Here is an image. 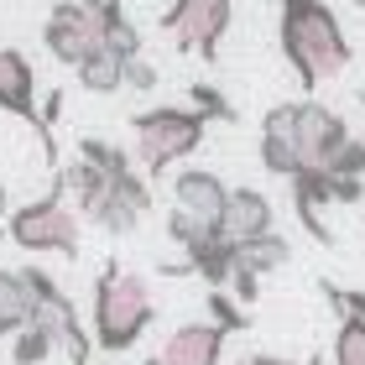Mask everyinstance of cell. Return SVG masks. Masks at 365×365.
I'll return each mask as SVG.
<instances>
[{"label":"cell","instance_id":"cell-1","mask_svg":"<svg viewBox=\"0 0 365 365\" xmlns=\"http://www.w3.org/2000/svg\"><path fill=\"white\" fill-rule=\"evenodd\" d=\"M277 42H282V58L287 68L297 73V84L308 94L339 78L350 68V37H344L339 16L329 0H282V16H277Z\"/></svg>","mask_w":365,"mask_h":365},{"label":"cell","instance_id":"cell-2","mask_svg":"<svg viewBox=\"0 0 365 365\" xmlns=\"http://www.w3.org/2000/svg\"><path fill=\"white\" fill-rule=\"evenodd\" d=\"M94 344L105 355H125L136 350V339L152 329L157 319V303H152V287L146 277L125 272L120 261H105V272L94 282Z\"/></svg>","mask_w":365,"mask_h":365},{"label":"cell","instance_id":"cell-3","mask_svg":"<svg viewBox=\"0 0 365 365\" xmlns=\"http://www.w3.org/2000/svg\"><path fill=\"white\" fill-rule=\"evenodd\" d=\"M209 115L193 110V105H152L141 110L136 120H130V130H136V162L152 178H162L168 168H178L182 157H193L198 146H204L209 136Z\"/></svg>","mask_w":365,"mask_h":365},{"label":"cell","instance_id":"cell-4","mask_svg":"<svg viewBox=\"0 0 365 365\" xmlns=\"http://www.w3.org/2000/svg\"><path fill=\"white\" fill-rule=\"evenodd\" d=\"M261 136L292 141V152H297V162H303V173H308V168H329V157H334L355 130H350V120H344L339 110L319 105V99H297V105H272L261 115Z\"/></svg>","mask_w":365,"mask_h":365},{"label":"cell","instance_id":"cell-5","mask_svg":"<svg viewBox=\"0 0 365 365\" xmlns=\"http://www.w3.org/2000/svg\"><path fill=\"white\" fill-rule=\"evenodd\" d=\"M78 220H84V214L73 209L63 178H53V188H47L42 198L21 204L6 220V235L21 245V251H31V256H78Z\"/></svg>","mask_w":365,"mask_h":365},{"label":"cell","instance_id":"cell-6","mask_svg":"<svg viewBox=\"0 0 365 365\" xmlns=\"http://www.w3.org/2000/svg\"><path fill=\"white\" fill-rule=\"evenodd\" d=\"M120 0H58L47 11V26H42V42L63 68H78L89 63L110 37V16Z\"/></svg>","mask_w":365,"mask_h":365},{"label":"cell","instance_id":"cell-7","mask_svg":"<svg viewBox=\"0 0 365 365\" xmlns=\"http://www.w3.org/2000/svg\"><path fill=\"white\" fill-rule=\"evenodd\" d=\"M235 21V0H173L162 11V31L182 47V53H198V58H220V37Z\"/></svg>","mask_w":365,"mask_h":365},{"label":"cell","instance_id":"cell-8","mask_svg":"<svg viewBox=\"0 0 365 365\" xmlns=\"http://www.w3.org/2000/svg\"><path fill=\"white\" fill-rule=\"evenodd\" d=\"M0 115L26 120V125L42 136L47 162L63 168V162H58V146H53V125H47V115L37 110V73H31V63L16 53V47H0Z\"/></svg>","mask_w":365,"mask_h":365},{"label":"cell","instance_id":"cell-9","mask_svg":"<svg viewBox=\"0 0 365 365\" xmlns=\"http://www.w3.org/2000/svg\"><path fill=\"white\" fill-rule=\"evenodd\" d=\"M230 193L235 188H230L220 173H209V168H182L173 178V209L188 214V220H198V225H214V230H225Z\"/></svg>","mask_w":365,"mask_h":365},{"label":"cell","instance_id":"cell-10","mask_svg":"<svg viewBox=\"0 0 365 365\" xmlns=\"http://www.w3.org/2000/svg\"><path fill=\"white\" fill-rule=\"evenodd\" d=\"M146 214H152V182L130 168V173H120V178L110 182L105 204L89 214V225H99L105 235H130V230H136Z\"/></svg>","mask_w":365,"mask_h":365},{"label":"cell","instance_id":"cell-11","mask_svg":"<svg viewBox=\"0 0 365 365\" xmlns=\"http://www.w3.org/2000/svg\"><path fill=\"white\" fill-rule=\"evenodd\" d=\"M225 339H230V334H225L220 324L198 319V324H178L157 355H162V365H220Z\"/></svg>","mask_w":365,"mask_h":365},{"label":"cell","instance_id":"cell-12","mask_svg":"<svg viewBox=\"0 0 365 365\" xmlns=\"http://www.w3.org/2000/svg\"><path fill=\"white\" fill-rule=\"evenodd\" d=\"M277 230V209H272V198L261 193V188H235L230 193V209H225V235L245 245V240H256V235H272Z\"/></svg>","mask_w":365,"mask_h":365},{"label":"cell","instance_id":"cell-13","mask_svg":"<svg viewBox=\"0 0 365 365\" xmlns=\"http://www.w3.org/2000/svg\"><path fill=\"white\" fill-rule=\"evenodd\" d=\"M37 319V297L21 267H0V339H16L21 329Z\"/></svg>","mask_w":365,"mask_h":365},{"label":"cell","instance_id":"cell-14","mask_svg":"<svg viewBox=\"0 0 365 365\" xmlns=\"http://www.w3.org/2000/svg\"><path fill=\"white\" fill-rule=\"evenodd\" d=\"M125 63L120 53H110V47H99V53L89 63H78V89H89V94H115V89H125Z\"/></svg>","mask_w":365,"mask_h":365},{"label":"cell","instance_id":"cell-15","mask_svg":"<svg viewBox=\"0 0 365 365\" xmlns=\"http://www.w3.org/2000/svg\"><path fill=\"white\" fill-rule=\"evenodd\" d=\"M287 261H292V245L282 240L277 230H272V235H256V240H245V245H240V267H251V272H261V277H267V272H282Z\"/></svg>","mask_w":365,"mask_h":365},{"label":"cell","instance_id":"cell-16","mask_svg":"<svg viewBox=\"0 0 365 365\" xmlns=\"http://www.w3.org/2000/svg\"><path fill=\"white\" fill-rule=\"evenodd\" d=\"M58 350H63V344H58L53 334H47L42 324H26L21 334L11 339V365H47Z\"/></svg>","mask_w":365,"mask_h":365},{"label":"cell","instance_id":"cell-17","mask_svg":"<svg viewBox=\"0 0 365 365\" xmlns=\"http://www.w3.org/2000/svg\"><path fill=\"white\" fill-rule=\"evenodd\" d=\"M209 324H220L225 334H240V329H251V313L240 308V297H235V292L209 287Z\"/></svg>","mask_w":365,"mask_h":365},{"label":"cell","instance_id":"cell-18","mask_svg":"<svg viewBox=\"0 0 365 365\" xmlns=\"http://www.w3.org/2000/svg\"><path fill=\"white\" fill-rule=\"evenodd\" d=\"M334 365H365V319H339V329H334Z\"/></svg>","mask_w":365,"mask_h":365},{"label":"cell","instance_id":"cell-19","mask_svg":"<svg viewBox=\"0 0 365 365\" xmlns=\"http://www.w3.org/2000/svg\"><path fill=\"white\" fill-rule=\"evenodd\" d=\"M105 47H110V53H120V58H141V31H136V21L125 16V6H115Z\"/></svg>","mask_w":365,"mask_h":365},{"label":"cell","instance_id":"cell-20","mask_svg":"<svg viewBox=\"0 0 365 365\" xmlns=\"http://www.w3.org/2000/svg\"><path fill=\"white\" fill-rule=\"evenodd\" d=\"M329 173H334V178H365V136L344 141L339 152L329 157Z\"/></svg>","mask_w":365,"mask_h":365},{"label":"cell","instance_id":"cell-21","mask_svg":"<svg viewBox=\"0 0 365 365\" xmlns=\"http://www.w3.org/2000/svg\"><path fill=\"white\" fill-rule=\"evenodd\" d=\"M188 105L204 110L209 120H235V105H230V99L214 89V84H193V89H188Z\"/></svg>","mask_w":365,"mask_h":365},{"label":"cell","instance_id":"cell-22","mask_svg":"<svg viewBox=\"0 0 365 365\" xmlns=\"http://www.w3.org/2000/svg\"><path fill=\"white\" fill-rule=\"evenodd\" d=\"M324 297H329V308L339 313V319H365V292L360 287H334V282H319Z\"/></svg>","mask_w":365,"mask_h":365},{"label":"cell","instance_id":"cell-23","mask_svg":"<svg viewBox=\"0 0 365 365\" xmlns=\"http://www.w3.org/2000/svg\"><path fill=\"white\" fill-rule=\"evenodd\" d=\"M230 292H235L245 308H256V297H261V272H251V267H235V277H230Z\"/></svg>","mask_w":365,"mask_h":365},{"label":"cell","instance_id":"cell-24","mask_svg":"<svg viewBox=\"0 0 365 365\" xmlns=\"http://www.w3.org/2000/svg\"><path fill=\"white\" fill-rule=\"evenodd\" d=\"M125 89H136V94L157 89V68H152L146 58H130V63H125Z\"/></svg>","mask_w":365,"mask_h":365},{"label":"cell","instance_id":"cell-25","mask_svg":"<svg viewBox=\"0 0 365 365\" xmlns=\"http://www.w3.org/2000/svg\"><path fill=\"white\" fill-rule=\"evenodd\" d=\"M365 198V178H334V204H360Z\"/></svg>","mask_w":365,"mask_h":365},{"label":"cell","instance_id":"cell-26","mask_svg":"<svg viewBox=\"0 0 365 365\" xmlns=\"http://www.w3.org/2000/svg\"><path fill=\"white\" fill-rule=\"evenodd\" d=\"M240 365H292V360H282V355H245Z\"/></svg>","mask_w":365,"mask_h":365},{"label":"cell","instance_id":"cell-27","mask_svg":"<svg viewBox=\"0 0 365 365\" xmlns=\"http://www.w3.org/2000/svg\"><path fill=\"white\" fill-rule=\"evenodd\" d=\"M11 214H16V209H11V193H6V182H0V225H6Z\"/></svg>","mask_w":365,"mask_h":365},{"label":"cell","instance_id":"cell-28","mask_svg":"<svg viewBox=\"0 0 365 365\" xmlns=\"http://www.w3.org/2000/svg\"><path fill=\"white\" fill-rule=\"evenodd\" d=\"M141 365H162V355H152V360H141Z\"/></svg>","mask_w":365,"mask_h":365},{"label":"cell","instance_id":"cell-29","mask_svg":"<svg viewBox=\"0 0 365 365\" xmlns=\"http://www.w3.org/2000/svg\"><path fill=\"white\" fill-rule=\"evenodd\" d=\"M308 365H324V360H308Z\"/></svg>","mask_w":365,"mask_h":365},{"label":"cell","instance_id":"cell-30","mask_svg":"<svg viewBox=\"0 0 365 365\" xmlns=\"http://www.w3.org/2000/svg\"><path fill=\"white\" fill-rule=\"evenodd\" d=\"M360 99H365V94H360Z\"/></svg>","mask_w":365,"mask_h":365}]
</instances>
